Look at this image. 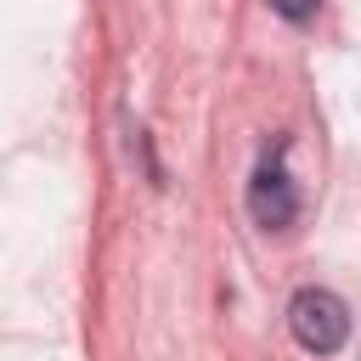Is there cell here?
<instances>
[{"label": "cell", "mask_w": 361, "mask_h": 361, "mask_svg": "<svg viewBox=\"0 0 361 361\" xmlns=\"http://www.w3.org/2000/svg\"><path fill=\"white\" fill-rule=\"evenodd\" d=\"M271 11L288 17V23H310V17L322 11V0H271Z\"/></svg>", "instance_id": "cell-3"}, {"label": "cell", "mask_w": 361, "mask_h": 361, "mask_svg": "<svg viewBox=\"0 0 361 361\" xmlns=\"http://www.w3.org/2000/svg\"><path fill=\"white\" fill-rule=\"evenodd\" d=\"M248 214H254V226H265V231H288V226L299 220V186H293V175L282 169V158H265V164L254 169V180H248Z\"/></svg>", "instance_id": "cell-2"}, {"label": "cell", "mask_w": 361, "mask_h": 361, "mask_svg": "<svg viewBox=\"0 0 361 361\" xmlns=\"http://www.w3.org/2000/svg\"><path fill=\"white\" fill-rule=\"evenodd\" d=\"M288 333L310 355H338L344 338H350V305L333 288H299L288 299Z\"/></svg>", "instance_id": "cell-1"}]
</instances>
